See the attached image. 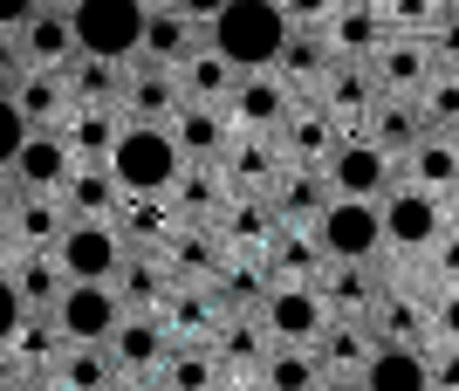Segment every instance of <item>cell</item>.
<instances>
[{
	"label": "cell",
	"instance_id": "6da1fadb",
	"mask_svg": "<svg viewBox=\"0 0 459 391\" xmlns=\"http://www.w3.org/2000/svg\"><path fill=\"white\" fill-rule=\"evenodd\" d=\"M103 165H110L117 193H131V199H165V193L178 186V172H186V152H178L172 124H124Z\"/></svg>",
	"mask_w": 459,
	"mask_h": 391
},
{
	"label": "cell",
	"instance_id": "7a4b0ae2",
	"mask_svg": "<svg viewBox=\"0 0 459 391\" xmlns=\"http://www.w3.org/2000/svg\"><path fill=\"white\" fill-rule=\"evenodd\" d=\"M281 41H288L281 0H227V7L206 21V48H220L240 76L274 69V62H281Z\"/></svg>",
	"mask_w": 459,
	"mask_h": 391
},
{
	"label": "cell",
	"instance_id": "3957f363",
	"mask_svg": "<svg viewBox=\"0 0 459 391\" xmlns=\"http://www.w3.org/2000/svg\"><path fill=\"white\" fill-rule=\"evenodd\" d=\"M144 14H152V0H76V7H69V28H76L82 56L131 62L137 41H144Z\"/></svg>",
	"mask_w": 459,
	"mask_h": 391
},
{
	"label": "cell",
	"instance_id": "277c9868",
	"mask_svg": "<svg viewBox=\"0 0 459 391\" xmlns=\"http://www.w3.org/2000/svg\"><path fill=\"white\" fill-rule=\"evenodd\" d=\"M308 240L323 248V261H377L384 255V213L377 199H329L323 213L308 220Z\"/></svg>",
	"mask_w": 459,
	"mask_h": 391
},
{
	"label": "cell",
	"instance_id": "5b68a950",
	"mask_svg": "<svg viewBox=\"0 0 459 391\" xmlns=\"http://www.w3.org/2000/svg\"><path fill=\"white\" fill-rule=\"evenodd\" d=\"M316 172L329 178V199H384L391 186H404V158H384L370 137H336Z\"/></svg>",
	"mask_w": 459,
	"mask_h": 391
},
{
	"label": "cell",
	"instance_id": "8992f818",
	"mask_svg": "<svg viewBox=\"0 0 459 391\" xmlns=\"http://www.w3.org/2000/svg\"><path fill=\"white\" fill-rule=\"evenodd\" d=\"M377 213H384V248H398V255H425L446 234V199L425 186H391L377 199Z\"/></svg>",
	"mask_w": 459,
	"mask_h": 391
},
{
	"label": "cell",
	"instance_id": "52a82bcc",
	"mask_svg": "<svg viewBox=\"0 0 459 391\" xmlns=\"http://www.w3.org/2000/svg\"><path fill=\"white\" fill-rule=\"evenodd\" d=\"M261 330L274 336V343H295V351H308L316 343V330L329 323V302L316 295V282H274L268 295H261Z\"/></svg>",
	"mask_w": 459,
	"mask_h": 391
},
{
	"label": "cell",
	"instance_id": "ba28073f",
	"mask_svg": "<svg viewBox=\"0 0 459 391\" xmlns=\"http://www.w3.org/2000/svg\"><path fill=\"white\" fill-rule=\"evenodd\" d=\"M124 234H117L110 220H69V234L56 240V261L69 282H117V268H124Z\"/></svg>",
	"mask_w": 459,
	"mask_h": 391
},
{
	"label": "cell",
	"instance_id": "9c48e42d",
	"mask_svg": "<svg viewBox=\"0 0 459 391\" xmlns=\"http://www.w3.org/2000/svg\"><path fill=\"white\" fill-rule=\"evenodd\" d=\"M48 316L69 343H110V330L124 323V302H117V282H69Z\"/></svg>",
	"mask_w": 459,
	"mask_h": 391
},
{
	"label": "cell",
	"instance_id": "30bf717a",
	"mask_svg": "<svg viewBox=\"0 0 459 391\" xmlns=\"http://www.w3.org/2000/svg\"><path fill=\"white\" fill-rule=\"evenodd\" d=\"M227 117H233V131H268V137H281V124L295 117V90H288L274 69H254V76L233 83Z\"/></svg>",
	"mask_w": 459,
	"mask_h": 391
},
{
	"label": "cell",
	"instance_id": "8fae6325",
	"mask_svg": "<svg viewBox=\"0 0 459 391\" xmlns=\"http://www.w3.org/2000/svg\"><path fill=\"white\" fill-rule=\"evenodd\" d=\"M186 90H178V69H158V62H131L124 69V124H172Z\"/></svg>",
	"mask_w": 459,
	"mask_h": 391
},
{
	"label": "cell",
	"instance_id": "7c38bea8",
	"mask_svg": "<svg viewBox=\"0 0 459 391\" xmlns=\"http://www.w3.org/2000/svg\"><path fill=\"white\" fill-rule=\"evenodd\" d=\"M110 357L117 371H137V378H158V364L172 357V330L144 309H124V323L110 330Z\"/></svg>",
	"mask_w": 459,
	"mask_h": 391
},
{
	"label": "cell",
	"instance_id": "4fadbf2b",
	"mask_svg": "<svg viewBox=\"0 0 459 391\" xmlns=\"http://www.w3.org/2000/svg\"><path fill=\"white\" fill-rule=\"evenodd\" d=\"M199 41H206V28H199L192 14H178L172 0H158L152 14H144V41H137V56H131V62H158V69H178V62H186Z\"/></svg>",
	"mask_w": 459,
	"mask_h": 391
},
{
	"label": "cell",
	"instance_id": "5bb4252c",
	"mask_svg": "<svg viewBox=\"0 0 459 391\" xmlns=\"http://www.w3.org/2000/svg\"><path fill=\"white\" fill-rule=\"evenodd\" d=\"M357 385L364 391H432V357L419 343H370Z\"/></svg>",
	"mask_w": 459,
	"mask_h": 391
},
{
	"label": "cell",
	"instance_id": "9a60e30c",
	"mask_svg": "<svg viewBox=\"0 0 459 391\" xmlns=\"http://www.w3.org/2000/svg\"><path fill=\"white\" fill-rule=\"evenodd\" d=\"M158 323L172 330V343H212L227 316H220V302L206 295V282H178V289L158 302Z\"/></svg>",
	"mask_w": 459,
	"mask_h": 391
},
{
	"label": "cell",
	"instance_id": "2e32d148",
	"mask_svg": "<svg viewBox=\"0 0 459 391\" xmlns=\"http://www.w3.org/2000/svg\"><path fill=\"white\" fill-rule=\"evenodd\" d=\"M76 172V158L62 144V131H28V144L14 152V178L21 193H62V178Z\"/></svg>",
	"mask_w": 459,
	"mask_h": 391
},
{
	"label": "cell",
	"instance_id": "e0dca14e",
	"mask_svg": "<svg viewBox=\"0 0 459 391\" xmlns=\"http://www.w3.org/2000/svg\"><path fill=\"white\" fill-rule=\"evenodd\" d=\"M357 137H370L384 158H404L411 144L425 137V117H419V97H377L364 110V131Z\"/></svg>",
	"mask_w": 459,
	"mask_h": 391
},
{
	"label": "cell",
	"instance_id": "ac0fdd59",
	"mask_svg": "<svg viewBox=\"0 0 459 391\" xmlns=\"http://www.w3.org/2000/svg\"><path fill=\"white\" fill-rule=\"evenodd\" d=\"M261 199H268L274 220H302V227H308V220L329 206V178L316 172V165H281V172H274V186H268Z\"/></svg>",
	"mask_w": 459,
	"mask_h": 391
},
{
	"label": "cell",
	"instance_id": "d6986e66",
	"mask_svg": "<svg viewBox=\"0 0 459 391\" xmlns=\"http://www.w3.org/2000/svg\"><path fill=\"white\" fill-rule=\"evenodd\" d=\"M14 289H21V309L28 316H48L62 302V289H69V274H62V261H56V248H21L14 255Z\"/></svg>",
	"mask_w": 459,
	"mask_h": 391
},
{
	"label": "cell",
	"instance_id": "ffe728a7",
	"mask_svg": "<svg viewBox=\"0 0 459 391\" xmlns=\"http://www.w3.org/2000/svg\"><path fill=\"white\" fill-rule=\"evenodd\" d=\"M172 137H178V152H186V158H227V144H233L227 103H178Z\"/></svg>",
	"mask_w": 459,
	"mask_h": 391
},
{
	"label": "cell",
	"instance_id": "44dd1931",
	"mask_svg": "<svg viewBox=\"0 0 459 391\" xmlns=\"http://www.w3.org/2000/svg\"><path fill=\"white\" fill-rule=\"evenodd\" d=\"M316 295L329 302V316H357L364 323L370 309H377V282L364 274V261H323V274H316Z\"/></svg>",
	"mask_w": 459,
	"mask_h": 391
},
{
	"label": "cell",
	"instance_id": "7402d4cb",
	"mask_svg": "<svg viewBox=\"0 0 459 391\" xmlns=\"http://www.w3.org/2000/svg\"><path fill=\"white\" fill-rule=\"evenodd\" d=\"M21 56H28V69H62V62L76 56V28H69V7H48L41 0V14L21 28Z\"/></svg>",
	"mask_w": 459,
	"mask_h": 391
},
{
	"label": "cell",
	"instance_id": "603a6c76",
	"mask_svg": "<svg viewBox=\"0 0 459 391\" xmlns=\"http://www.w3.org/2000/svg\"><path fill=\"white\" fill-rule=\"evenodd\" d=\"M370 343H377V336H370V323H357V316H329L308 351H316V364H323V371H350V378H357V371H364V357H370Z\"/></svg>",
	"mask_w": 459,
	"mask_h": 391
},
{
	"label": "cell",
	"instance_id": "cb8c5ba5",
	"mask_svg": "<svg viewBox=\"0 0 459 391\" xmlns=\"http://www.w3.org/2000/svg\"><path fill=\"white\" fill-rule=\"evenodd\" d=\"M364 62H370V76H377V97H404V90H425V76H432V62H425L419 41H377Z\"/></svg>",
	"mask_w": 459,
	"mask_h": 391
},
{
	"label": "cell",
	"instance_id": "d4e9b609",
	"mask_svg": "<svg viewBox=\"0 0 459 391\" xmlns=\"http://www.w3.org/2000/svg\"><path fill=\"white\" fill-rule=\"evenodd\" d=\"M7 227H14L21 248H56V240L69 234V206H62V193H21Z\"/></svg>",
	"mask_w": 459,
	"mask_h": 391
},
{
	"label": "cell",
	"instance_id": "484cf974",
	"mask_svg": "<svg viewBox=\"0 0 459 391\" xmlns=\"http://www.w3.org/2000/svg\"><path fill=\"white\" fill-rule=\"evenodd\" d=\"M404 172H411V186H425V193H453L459 186V144L453 131H425L411 152H404Z\"/></svg>",
	"mask_w": 459,
	"mask_h": 391
},
{
	"label": "cell",
	"instance_id": "4316f807",
	"mask_svg": "<svg viewBox=\"0 0 459 391\" xmlns=\"http://www.w3.org/2000/svg\"><path fill=\"white\" fill-rule=\"evenodd\" d=\"M268 289H274V282H268L261 261H220V274L206 282V295L220 302V316H254Z\"/></svg>",
	"mask_w": 459,
	"mask_h": 391
},
{
	"label": "cell",
	"instance_id": "83f0119b",
	"mask_svg": "<svg viewBox=\"0 0 459 391\" xmlns=\"http://www.w3.org/2000/svg\"><path fill=\"white\" fill-rule=\"evenodd\" d=\"M233 83H240V69H233L220 48H206V41L178 62V90H186V103H227Z\"/></svg>",
	"mask_w": 459,
	"mask_h": 391
},
{
	"label": "cell",
	"instance_id": "f1b7e54d",
	"mask_svg": "<svg viewBox=\"0 0 459 391\" xmlns=\"http://www.w3.org/2000/svg\"><path fill=\"white\" fill-rule=\"evenodd\" d=\"M364 323L377 330V343H419V351H425V336H432V309H419L404 289H384L377 309H370Z\"/></svg>",
	"mask_w": 459,
	"mask_h": 391
},
{
	"label": "cell",
	"instance_id": "f546056e",
	"mask_svg": "<svg viewBox=\"0 0 459 391\" xmlns=\"http://www.w3.org/2000/svg\"><path fill=\"white\" fill-rule=\"evenodd\" d=\"M117 178L110 165H76V172L62 178V206H69V220H117Z\"/></svg>",
	"mask_w": 459,
	"mask_h": 391
},
{
	"label": "cell",
	"instance_id": "4dcf8cb0",
	"mask_svg": "<svg viewBox=\"0 0 459 391\" xmlns=\"http://www.w3.org/2000/svg\"><path fill=\"white\" fill-rule=\"evenodd\" d=\"M56 378L62 391H110L117 385V357H110V343H62V357H56Z\"/></svg>",
	"mask_w": 459,
	"mask_h": 391
},
{
	"label": "cell",
	"instance_id": "1f68e13d",
	"mask_svg": "<svg viewBox=\"0 0 459 391\" xmlns=\"http://www.w3.org/2000/svg\"><path fill=\"white\" fill-rule=\"evenodd\" d=\"M7 97L21 103V117L35 124V131H48V124H62V110H69V83H62V69H21V83Z\"/></svg>",
	"mask_w": 459,
	"mask_h": 391
},
{
	"label": "cell",
	"instance_id": "d6a6232c",
	"mask_svg": "<svg viewBox=\"0 0 459 391\" xmlns=\"http://www.w3.org/2000/svg\"><path fill=\"white\" fill-rule=\"evenodd\" d=\"M274 351V336L261 330V316H227L220 336H212V357H220V371H261V357Z\"/></svg>",
	"mask_w": 459,
	"mask_h": 391
},
{
	"label": "cell",
	"instance_id": "836d02e7",
	"mask_svg": "<svg viewBox=\"0 0 459 391\" xmlns=\"http://www.w3.org/2000/svg\"><path fill=\"white\" fill-rule=\"evenodd\" d=\"M220 357H212V343H172V357L158 364V391H212L220 385Z\"/></svg>",
	"mask_w": 459,
	"mask_h": 391
},
{
	"label": "cell",
	"instance_id": "e575fe53",
	"mask_svg": "<svg viewBox=\"0 0 459 391\" xmlns=\"http://www.w3.org/2000/svg\"><path fill=\"white\" fill-rule=\"evenodd\" d=\"M336 62V48H329V35L323 28H288V41H281V62H274V76L281 83H316Z\"/></svg>",
	"mask_w": 459,
	"mask_h": 391
},
{
	"label": "cell",
	"instance_id": "d590c367",
	"mask_svg": "<svg viewBox=\"0 0 459 391\" xmlns=\"http://www.w3.org/2000/svg\"><path fill=\"white\" fill-rule=\"evenodd\" d=\"M69 336L56 330V316H21V330L7 336V357H14L21 371H56V357Z\"/></svg>",
	"mask_w": 459,
	"mask_h": 391
},
{
	"label": "cell",
	"instance_id": "8d00e7d4",
	"mask_svg": "<svg viewBox=\"0 0 459 391\" xmlns=\"http://www.w3.org/2000/svg\"><path fill=\"white\" fill-rule=\"evenodd\" d=\"M261 391H316L323 385V364H316V351H295V343H274L268 357H261Z\"/></svg>",
	"mask_w": 459,
	"mask_h": 391
},
{
	"label": "cell",
	"instance_id": "74e56055",
	"mask_svg": "<svg viewBox=\"0 0 459 391\" xmlns=\"http://www.w3.org/2000/svg\"><path fill=\"white\" fill-rule=\"evenodd\" d=\"M419 117H425V131H459V76H425Z\"/></svg>",
	"mask_w": 459,
	"mask_h": 391
},
{
	"label": "cell",
	"instance_id": "f35d334b",
	"mask_svg": "<svg viewBox=\"0 0 459 391\" xmlns=\"http://www.w3.org/2000/svg\"><path fill=\"white\" fill-rule=\"evenodd\" d=\"M28 131H35V124L21 117V103L7 97V90H0V165H14V152L28 144Z\"/></svg>",
	"mask_w": 459,
	"mask_h": 391
},
{
	"label": "cell",
	"instance_id": "ab89813d",
	"mask_svg": "<svg viewBox=\"0 0 459 391\" xmlns=\"http://www.w3.org/2000/svg\"><path fill=\"white\" fill-rule=\"evenodd\" d=\"M21 316H28V309H21V289H14V274H0V343H7V336L21 330Z\"/></svg>",
	"mask_w": 459,
	"mask_h": 391
},
{
	"label": "cell",
	"instance_id": "60d3db41",
	"mask_svg": "<svg viewBox=\"0 0 459 391\" xmlns=\"http://www.w3.org/2000/svg\"><path fill=\"white\" fill-rule=\"evenodd\" d=\"M432 336H439V343H459V289L432 302Z\"/></svg>",
	"mask_w": 459,
	"mask_h": 391
},
{
	"label": "cell",
	"instance_id": "b9f144b4",
	"mask_svg": "<svg viewBox=\"0 0 459 391\" xmlns=\"http://www.w3.org/2000/svg\"><path fill=\"white\" fill-rule=\"evenodd\" d=\"M35 14H41V0H0V35H21Z\"/></svg>",
	"mask_w": 459,
	"mask_h": 391
},
{
	"label": "cell",
	"instance_id": "7bdbcfd3",
	"mask_svg": "<svg viewBox=\"0 0 459 391\" xmlns=\"http://www.w3.org/2000/svg\"><path fill=\"white\" fill-rule=\"evenodd\" d=\"M21 69H28V56H21V41L14 35H0V90H14Z\"/></svg>",
	"mask_w": 459,
	"mask_h": 391
},
{
	"label": "cell",
	"instance_id": "ee69618b",
	"mask_svg": "<svg viewBox=\"0 0 459 391\" xmlns=\"http://www.w3.org/2000/svg\"><path fill=\"white\" fill-rule=\"evenodd\" d=\"M14 199H21V178H14V165H0V220L14 213Z\"/></svg>",
	"mask_w": 459,
	"mask_h": 391
},
{
	"label": "cell",
	"instance_id": "f6af8a7d",
	"mask_svg": "<svg viewBox=\"0 0 459 391\" xmlns=\"http://www.w3.org/2000/svg\"><path fill=\"white\" fill-rule=\"evenodd\" d=\"M172 7H178V14H192V21H199V28H206V21L220 14V7H227V0H172Z\"/></svg>",
	"mask_w": 459,
	"mask_h": 391
},
{
	"label": "cell",
	"instance_id": "bcb514c9",
	"mask_svg": "<svg viewBox=\"0 0 459 391\" xmlns=\"http://www.w3.org/2000/svg\"><path fill=\"white\" fill-rule=\"evenodd\" d=\"M14 255H21V240H14V227H7V220H0V274L14 268Z\"/></svg>",
	"mask_w": 459,
	"mask_h": 391
},
{
	"label": "cell",
	"instance_id": "7dc6e473",
	"mask_svg": "<svg viewBox=\"0 0 459 391\" xmlns=\"http://www.w3.org/2000/svg\"><path fill=\"white\" fill-rule=\"evenodd\" d=\"M212 391H261V378H254V371H227Z\"/></svg>",
	"mask_w": 459,
	"mask_h": 391
},
{
	"label": "cell",
	"instance_id": "c3c4849f",
	"mask_svg": "<svg viewBox=\"0 0 459 391\" xmlns=\"http://www.w3.org/2000/svg\"><path fill=\"white\" fill-rule=\"evenodd\" d=\"M14 391H62V385H56L48 371H21V378H14Z\"/></svg>",
	"mask_w": 459,
	"mask_h": 391
},
{
	"label": "cell",
	"instance_id": "681fc988",
	"mask_svg": "<svg viewBox=\"0 0 459 391\" xmlns=\"http://www.w3.org/2000/svg\"><path fill=\"white\" fill-rule=\"evenodd\" d=\"M110 391H158V378H137V371H117Z\"/></svg>",
	"mask_w": 459,
	"mask_h": 391
},
{
	"label": "cell",
	"instance_id": "f907efd6",
	"mask_svg": "<svg viewBox=\"0 0 459 391\" xmlns=\"http://www.w3.org/2000/svg\"><path fill=\"white\" fill-rule=\"evenodd\" d=\"M316 391H364V385H357L350 371H323V385H316Z\"/></svg>",
	"mask_w": 459,
	"mask_h": 391
},
{
	"label": "cell",
	"instance_id": "816d5d0a",
	"mask_svg": "<svg viewBox=\"0 0 459 391\" xmlns=\"http://www.w3.org/2000/svg\"><path fill=\"white\" fill-rule=\"evenodd\" d=\"M14 378H21V364L7 357V343H0V391H14Z\"/></svg>",
	"mask_w": 459,
	"mask_h": 391
},
{
	"label": "cell",
	"instance_id": "f5cc1de1",
	"mask_svg": "<svg viewBox=\"0 0 459 391\" xmlns=\"http://www.w3.org/2000/svg\"><path fill=\"white\" fill-rule=\"evenodd\" d=\"M453 220H459V186H453Z\"/></svg>",
	"mask_w": 459,
	"mask_h": 391
},
{
	"label": "cell",
	"instance_id": "db71d44e",
	"mask_svg": "<svg viewBox=\"0 0 459 391\" xmlns=\"http://www.w3.org/2000/svg\"><path fill=\"white\" fill-rule=\"evenodd\" d=\"M48 7H76V0H48Z\"/></svg>",
	"mask_w": 459,
	"mask_h": 391
},
{
	"label": "cell",
	"instance_id": "11a10c76",
	"mask_svg": "<svg viewBox=\"0 0 459 391\" xmlns=\"http://www.w3.org/2000/svg\"><path fill=\"white\" fill-rule=\"evenodd\" d=\"M453 144H459V131H453Z\"/></svg>",
	"mask_w": 459,
	"mask_h": 391
},
{
	"label": "cell",
	"instance_id": "9f6ffc18",
	"mask_svg": "<svg viewBox=\"0 0 459 391\" xmlns=\"http://www.w3.org/2000/svg\"><path fill=\"white\" fill-rule=\"evenodd\" d=\"M152 7H158V0H152Z\"/></svg>",
	"mask_w": 459,
	"mask_h": 391
}]
</instances>
